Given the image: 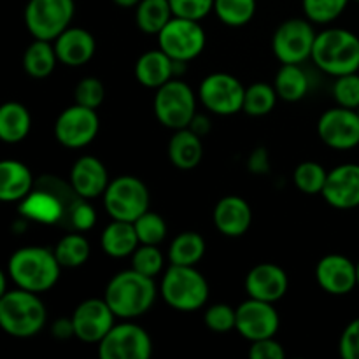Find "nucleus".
I'll use <instances>...</instances> for the list:
<instances>
[{"instance_id": "nucleus-24", "label": "nucleus", "mask_w": 359, "mask_h": 359, "mask_svg": "<svg viewBox=\"0 0 359 359\" xmlns=\"http://www.w3.org/2000/svg\"><path fill=\"white\" fill-rule=\"evenodd\" d=\"M34 177L30 168L18 160H4L0 163V200L18 202L32 193Z\"/></svg>"}, {"instance_id": "nucleus-15", "label": "nucleus", "mask_w": 359, "mask_h": 359, "mask_svg": "<svg viewBox=\"0 0 359 359\" xmlns=\"http://www.w3.org/2000/svg\"><path fill=\"white\" fill-rule=\"evenodd\" d=\"M116 314L105 298H88L72 314L74 337L86 344H98L114 326Z\"/></svg>"}, {"instance_id": "nucleus-41", "label": "nucleus", "mask_w": 359, "mask_h": 359, "mask_svg": "<svg viewBox=\"0 0 359 359\" xmlns=\"http://www.w3.org/2000/svg\"><path fill=\"white\" fill-rule=\"evenodd\" d=\"M76 104L90 109H98L105 98V88L98 77H84L76 86Z\"/></svg>"}, {"instance_id": "nucleus-20", "label": "nucleus", "mask_w": 359, "mask_h": 359, "mask_svg": "<svg viewBox=\"0 0 359 359\" xmlns=\"http://www.w3.org/2000/svg\"><path fill=\"white\" fill-rule=\"evenodd\" d=\"M70 186H72V191L81 198H97L104 195L109 186L107 168L98 158L90 156V154L81 156L70 170Z\"/></svg>"}, {"instance_id": "nucleus-36", "label": "nucleus", "mask_w": 359, "mask_h": 359, "mask_svg": "<svg viewBox=\"0 0 359 359\" xmlns=\"http://www.w3.org/2000/svg\"><path fill=\"white\" fill-rule=\"evenodd\" d=\"M133 226H135L137 237H139L140 244L158 245L160 242H163L165 237H167V223H165L163 217L156 212L146 210L139 219L133 221Z\"/></svg>"}, {"instance_id": "nucleus-21", "label": "nucleus", "mask_w": 359, "mask_h": 359, "mask_svg": "<svg viewBox=\"0 0 359 359\" xmlns=\"http://www.w3.org/2000/svg\"><path fill=\"white\" fill-rule=\"evenodd\" d=\"M251 205L241 196H224L214 209V224L224 237H242L251 228Z\"/></svg>"}, {"instance_id": "nucleus-46", "label": "nucleus", "mask_w": 359, "mask_h": 359, "mask_svg": "<svg viewBox=\"0 0 359 359\" xmlns=\"http://www.w3.org/2000/svg\"><path fill=\"white\" fill-rule=\"evenodd\" d=\"M249 168L256 174H262V172L269 170V153H266L263 147H258L255 153L249 158Z\"/></svg>"}, {"instance_id": "nucleus-3", "label": "nucleus", "mask_w": 359, "mask_h": 359, "mask_svg": "<svg viewBox=\"0 0 359 359\" xmlns=\"http://www.w3.org/2000/svg\"><path fill=\"white\" fill-rule=\"evenodd\" d=\"M48 311L37 293L27 290L6 291L0 294V326L16 339L34 337L44 328Z\"/></svg>"}, {"instance_id": "nucleus-52", "label": "nucleus", "mask_w": 359, "mask_h": 359, "mask_svg": "<svg viewBox=\"0 0 359 359\" xmlns=\"http://www.w3.org/2000/svg\"><path fill=\"white\" fill-rule=\"evenodd\" d=\"M356 2H359V0H356Z\"/></svg>"}, {"instance_id": "nucleus-6", "label": "nucleus", "mask_w": 359, "mask_h": 359, "mask_svg": "<svg viewBox=\"0 0 359 359\" xmlns=\"http://www.w3.org/2000/svg\"><path fill=\"white\" fill-rule=\"evenodd\" d=\"M154 114L170 130L188 128L196 116V98L191 88L179 79H170L154 95Z\"/></svg>"}, {"instance_id": "nucleus-47", "label": "nucleus", "mask_w": 359, "mask_h": 359, "mask_svg": "<svg viewBox=\"0 0 359 359\" xmlns=\"http://www.w3.org/2000/svg\"><path fill=\"white\" fill-rule=\"evenodd\" d=\"M53 335L58 337V339H69V337L74 335V325L72 318L67 319L62 318L53 325Z\"/></svg>"}, {"instance_id": "nucleus-4", "label": "nucleus", "mask_w": 359, "mask_h": 359, "mask_svg": "<svg viewBox=\"0 0 359 359\" xmlns=\"http://www.w3.org/2000/svg\"><path fill=\"white\" fill-rule=\"evenodd\" d=\"M312 62L330 76H346L359 70V37L346 28H328L318 34Z\"/></svg>"}, {"instance_id": "nucleus-22", "label": "nucleus", "mask_w": 359, "mask_h": 359, "mask_svg": "<svg viewBox=\"0 0 359 359\" xmlns=\"http://www.w3.org/2000/svg\"><path fill=\"white\" fill-rule=\"evenodd\" d=\"M97 49L93 35L84 28H67L55 41L58 62L67 67H81L90 62Z\"/></svg>"}, {"instance_id": "nucleus-26", "label": "nucleus", "mask_w": 359, "mask_h": 359, "mask_svg": "<svg viewBox=\"0 0 359 359\" xmlns=\"http://www.w3.org/2000/svg\"><path fill=\"white\" fill-rule=\"evenodd\" d=\"M100 244L105 255L111 258H125L135 252L140 242L133 223L112 219V223L107 224V228L102 231Z\"/></svg>"}, {"instance_id": "nucleus-8", "label": "nucleus", "mask_w": 359, "mask_h": 359, "mask_svg": "<svg viewBox=\"0 0 359 359\" xmlns=\"http://www.w3.org/2000/svg\"><path fill=\"white\" fill-rule=\"evenodd\" d=\"M74 13V0H30L25 7V25L34 39L56 41L69 28Z\"/></svg>"}, {"instance_id": "nucleus-44", "label": "nucleus", "mask_w": 359, "mask_h": 359, "mask_svg": "<svg viewBox=\"0 0 359 359\" xmlns=\"http://www.w3.org/2000/svg\"><path fill=\"white\" fill-rule=\"evenodd\" d=\"M249 358L251 359H284L286 358V351L280 346L277 340L263 339L251 342V349H249Z\"/></svg>"}, {"instance_id": "nucleus-51", "label": "nucleus", "mask_w": 359, "mask_h": 359, "mask_svg": "<svg viewBox=\"0 0 359 359\" xmlns=\"http://www.w3.org/2000/svg\"><path fill=\"white\" fill-rule=\"evenodd\" d=\"M356 112H358V116H359V107H358V109H356Z\"/></svg>"}, {"instance_id": "nucleus-18", "label": "nucleus", "mask_w": 359, "mask_h": 359, "mask_svg": "<svg viewBox=\"0 0 359 359\" xmlns=\"http://www.w3.org/2000/svg\"><path fill=\"white\" fill-rule=\"evenodd\" d=\"M321 195L333 209L349 210L359 207V165L346 163L330 170Z\"/></svg>"}, {"instance_id": "nucleus-45", "label": "nucleus", "mask_w": 359, "mask_h": 359, "mask_svg": "<svg viewBox=\"0 0 359 359\" xmlns=\"http://www.w3.org/2000/svg\"><path fill=\"white\" fill-rule=\"evenodd\" d=\"M84 198H77L76 203L72 205L69 212V219L72 223V226L76 230L84 231V230H90L91 226L95 224V210L93 207H90L88 203L83 202Z\"/></svg>"}, {"instance_id": "nucleus-12", "label": "nucleus", "mask_w": 359, "mask_h": 359, "mask_svg": "<svg viewBox=\"0 0 359 359\" xmlns=\"http://www.w3.org/2000/svg\"><path fill=\"white\" fill-rule=\"evenodd\" d=\"M198 97L214 114L231 116L244 109L245 88L231 74L214 72L202 81Z\"/></svg>"}, {"instance_id": "nucleus-43", "label": "nucleus", "mask_w": 359, "mask_h": 359, "mask_svg": "<svg viewBox=\"0 0 359 359\" xmlns=\"http://www.w3.org/2000/svg\"><path fill=\"white\" fill-rule=\"evenodd\" d=\"M339 347L344 359H359V318L346 326Z\"/></svg>"}, {"instance_id": "nucleus-38", "label": "nucleus", "mask_w": 359, "mask_h": 359, "mask_svg": "<svg viewBox=\"0 0 359 359\" xmlns=\"http://www.w3.org/2000/svg\"><path fill=\"white\" fill-rule=\"evenodd\" d=\"M132 269L154 279L163 269V255L156 245L140 244L133 252Z\"/></svg>"}, {"instance_id": "nucleus-28", "label": "nucleus", "mask_w": 359, "mask_h": 359, "mask_svg": "<svg viewBox=\"0 0 359 359\" xmlns=\"http://www.w3.org/2000/svg\"><path fill=\"white\" fill-rule=\"evenodd\" d=\"M56 62H58V56H56L55 46H51V41L35 39L23 55L25 72L35 79H44V77L51 76Z\"/></svg>"}, {"instance_id": "nucleus-25", "label": "nucleus", "mask_w": 359, "mask_h": 359, "mask_svg": "<svg viewBox=\"0 0 359 359\" xmlns=\"http://www.w3.org/2000/svg\"><path fill=\"white\" fill-rule=\"evenodd\" d=\"M203 156L202 139L198 133L191 128L175 130L168 142V158L174 163V167L181 170H193L200 165Z\"/></svg>"}, {"instance_id": "nucleus-5", "label": "nucleus", "mask_w": 359, "mask_h": 359, "mask_svg": "<svg viewBox=\"0 0 359 359\" xmlns=\"http://www.w3.org/2000/svg\"><path fill=\"white\" fill-rule=\"evenodd\" d=\"M160 291L163 300L181 312L198 311L209 300V284L195 266H168L161 279Z\"/></svg>"}, {"instance_id": "nucleus-2", "label": "nucleus", "mask_w": 359, "mask_h": 359, "mask_svg": "<svg viewBox=\"0 0 359 359\" xmlns=\"http://www.w3.org/2000/svg\"><path fill=\"white\" fill-rule=\"evenodd\" d=\"M60 270L62 265L55 251L37 245L18 249L7 265V272L18 287L37 294L49 291L58 283Z\"/></svg>"}, {"instance_id": "nucleus-1", "label": "nucleus", "mask_w": 359, "mask_h": 359, "mask_svg": "<svg viewBox=\"0 0 359 359\" xmlns=\"http://www.w3.org/2000/svg\"><path fill=\"white\" fill-rule=\"evenodd\" d=\"M116 318L133 319L146 314L156 300V284L137 270L119 272L109 280L104 294Z\"/></svg>"}, {"instance_id": "nucleus-32", "label": "nucleus", "mask_w": 359, "mask_h": 359, "mask_svg": "<svg viewBox=\"0 0 359 359\" xmlns=\"http://www.w3.org/2000/svg\"><path fill=\"white\" fill-rule=\"evenodd\" d=\"M55 255L63 269H77L90 258V242L81 233H69L60 238Z\"/></svg>"}, {"instance_id": "nucleus-13", "label": "nucleus", "mask_w": 359, "mask_h": 359, "mask_svg": "<svg viewBox=\"0 0 359 359\" xmlns=\"http://www.w3.org/2000/svg\"><path fill=\"white\" fill-rule=\"evenodd\" d=\"M100 128L97 109L72 105L58 116L55 123V137L62 146L69 149H79L88 146L97 137Z\"/></svg>"}, {"instance_id": "nucleus-9", "label": "nucleus", "mask_w": 359, "mask_h": 359, "mask_svg": "<svg viewBox=\"0 0 359 359\" xmlns=\"http://www.w3.org/2000/svg\"><path fill=\"white\" fill-rule=\"evenodd\" d=\"M158 44L175 62L195 60L205 48V32L198 21L174 16L158 34Z\"/></svg>"}, {"instance_id": "nucleus-30", "label": "nucleus", "mask_w": 359, "mask_h": 359, "mask_svg": "<svg viewBox=\"0 0 359 359\" xmlns=\"http://www.w3.org/2000/svg\"><path fill=\"white\" fill-rule=\"evenodd\" d=\"M277 95L286 102H298L307 95L309 77L297 63H283L276 76Z\"/></svg>"}, {"instance_id": "nucleus-37", "label": "nucleus", "mask_w": 359, "mask_h": 359, "mask_svg": "<svg viewBox=\"0 0 359 359\" xmlns=\"http://www.w3.org/2000/svg\"><path fill=\"white\" fill-rule=\"evenodd\" d=\"M349 0H302L304 13L314 23H332L346 11Z\"/></svg>"}, {"instance_id": "nucleus-42", "label": "nucleus", "mask_w": 359, "mask_h": 359, "mask_svg": "<svg viewBox=\"0 0 359 359\" xmlns=\"http://www.w3.org/2000/svg\"><path fill=\"white\" fill-rule=\"evenodd\" d=\"M172 13L177 18L200 21L214 11V0H168Z\"/></svg>"}, {"instance_id": "nucleus-31", "label": "nucleus", "mask_w": 359, "mask_h": 359, "mask_svg": "<svg viewBox=\"0 0 359 359\" xmlns=\"http://www.w3.org/2000/svg\"><path fill=\"white\" fill-rule=\"evenodd\" d=\"M205 255V241L196 231H184L172 241L168 249L170 265L195 266Z\"/></svg>"}, {"instance_id": "nucleus-50", "label": "nucleus", "mask_w": 359, "mask_h": 359, "mask_svg": "<svg viewBox=\"0 0 359 359\" xmlns=\"http://www.w3.org/2000/svg\"><path fill=\"white\" fill-rule=\"evenodd\" d=\"M358 286H359V262H358Z\"/></svg>"}, {"instance_id": "nucleus-27", "label": "nucleus", "mask_w": 359, "mask_h": 359, "mask_svg": "<svg viewBox=\"0 0 359 359\" xmlns=\"http://www.w3.org/2000/svg\"><path fill=\"white\" fill-rule=\"evenodd\" d=\"M32 116L20 102H6L0 107V139L7 144H18L30 133Z\"/></svg>"}, {"instance_id": "nucleus-7", "label": "nucleus", "mask_w": 359, "mask_h": 359, "mask_svg": "<svg viewBox=\"0 0 359 359\" xmlns=\"http://www.w3.org/2000/svg\"><path fill=\"white\" fill-rule=\"evenodd\" d=\"M104 205L112 219L133 223L149 207V191L140 179L119 175L109 182L104 193Z\"/></svg>"}, {"instance_id": "nucleus-48", "label": "nucleus", "mask_w": 359, "mask_h": 359, "mask_svg": "<svg viewBox=\"0 0 359 359\" xmlns=\"http://www.w3.org/2000/svg\"><path fill=\"white\" fill-rule=\"evenodd\" d=\"M188 128H191L193 132H195V133H198V135L202 137V135H205V133L209 132V130H210V123H209V119L205 118V116H200V114H196L195 118H193L191 125H189Z\"/></svg>"}, {"instance_id": "nucleus-10", "label": "nucleus", "mask_w": 359, "mask_h": 359, "mask_svg": "<svg viewBox=\"0 0 359 359\" xmlns=\"http://www.w3.org/2000/svg\"><path fill=\"white\" fill-rule=\"evenodd\" d=\"M318 34L309 20L291 18L279 25L272 39V49L280 63H304L312 56Z\"/></svg>"}, {"instance_id": "nucleus-11", "label": "nucleus", "mask_w": 359, "mask_h": 359, "mask_svg": "<svg viewBox=\"0 0 359 359\" xmlns=\"http://www.w3.org/2000/svg\"><path fill=\"white\" fill-rule=\"evenodd\" d=\"M153 354V342L146 330L133 323L114 325L98 342L102 359H147Z\"/></svg>"}, {"instance_id": "nucleus-33", "label": "nucleus", "mask_w": 359, "mask_h": 359, "mask_svg": "<svg viewBox=\"0 0 359 359\" xmlns=\"http://www.w3.org/2000/svg\"><path fill=\"white\" fill-rule=\"evenodd\" d=\"M214 13L228 27H244L255 18L256 0H214Z\"/></svg>"}, {"instance_id": "nucleus-16", "label": "nucleus", "mask_w": 359, "mask_h": 359, "mask_svg": "<svg viewBox=\"0 0 359 359\" xmlns=\"http://www.w3.org/2000/svg\"><path fill=\"white\" fill-rule=\"evenodd\" d=\"M280 319L270 302L249 298L237 309V332L249 342L272 339L279 332Z\"/></svg>"}, {"instance_id": "nucleus-17", "label": "nucleus", "mask_w": 359, "mask_h": 359, "mask_svg": "<svg viewBox=\"0 0 359 359\" xmlns=\"http://www.w3.org/2000/svg\"><path fill=\"white\" fill-rule=\"evenodd\" d=\"M316 280L326 293L344 297L358 286V265L347 256L328 255L316 266Z\"/></svg>"}, {"instance_id": "nucleus-39", "label": "nucleus", "mask_w": 359, "mask_h": 359, "mask_svg": "<svg viewBox=\"0 0 359 359\" xmlns=\"http://www.w3.org/2000/svg\"><path fill=\"white\" fill-rule=\"evenodd\" d=\"M205 326L214 333H228L237 328V309H231L226 304H216L207 309Z\"/></svg>"}, {"instance_id": "nucleus-35", "label": "nucleus", "mask_w": 359, "mask_h": 359, "mask_svg": "<svg viewBox=\"0 0 359 359\" xmlns=\"http://www.w3.org/2000/svg\"><path fill=\"white\" fill-rule=\"evenodd\" d=\"M294 184L305 195H319L328 179V172L316 161H304L294 168Z\"/></svg>"}, {"instance_id": "nucleus-40", "label": "nucleus", "mask_w": 359, "mask_h": 359, "mask_svg": "<svg viewBox=\"0 0 359 359\" xmlns=\"http://www.w3.org/2000/svg\"><path fill=\"white\" fill-rule=\"evenodd\" d=\"M333 98L337 104L347 109L359 107V76L358 72L337 77L333 84Z\"/></svg>"}, {"instance_id": "nucleus-29", "label": "nucleus", "mask_w": 359, "mask_h": 359, "mask_svg": "<svg viewBox=\"0 0 359 359\" xmlns=\"http://www.w3.org/2000/svg\"><path fill=\"white\" fill-rule=\"evenodd\" d=\"M174 18L168 0H140L135 9V23L144 34H160Z\"/></svg>"}, {"instance_id": "nucleus-49", "label": "nucleus", "mask_w": 359, "mask_h": 359, "mask_svg": "<svg viewBox=\"0 0 359 359\" xmlns=\"http://www.w3.org/2000/svg\"><path fill=\"white\" fill-rule=\"evenodd\" d=\"M114 4H118L119 7H137L140 0H112Z\"/></svg>"}, {"instance_id": "nucleus-19", "label": "nucleus", "mask_w": 359, "mask_h": 359, "mask_svg": "<svg viewBox=\"0 0 359 359\" xmlns=\"http://www.w3.org/2000/svg\"><path fill=\"white\" fill-rule=\"evenodd\" d=\"M290 280L286 272L273 263H259L245 277V293L249 298L276 304L286 294Z\"/></svg>"}, {"instance_id": "nucleus-14", "label": "nucleus", "mask_w": 359, "mask_h": 359, "mask_svg": "<svg viewBox=\"0 0 359 359\" xmlns=\"http://www.w3.org/2000/svg\"><path fill=\"white\" fill-rule=\"evenodd\" d=\"M318 135L328 147L347 151L359 146V116L356 109L335 107L318 121Z\"/></svg>"}, {"instance_id": "nucleus-34", "label": "nucleus", "mask_w": 359, "mask_h": 359, "mask_svg": "<svg viewBox=\"0 0 359 359\" xmlns=\"http://www.w3.org/2000/svg\"><path fill=\"white\" fill-rule=\"evenodd\" d=\"M277 91L276 86H270L266 83H255L245 88L244 109L249 116H265L273 111L277 104Z\"/></svg>"}, {"instance_id": "nucleus-23", "label": "nucleus", "mask_w": 359, "mask_h": 359, "mask_svg": "<svg viewBox=\"0 0 359 359\" xmlns=\"http://www.w3.org/2000/svg\"><path fill=\"white\" fill-rule=\"evenodd\" d=\"M175 76V62L161 49L146 51L135 63V79L146 88L158 90Z\"/></svg>"}]
</instances>
